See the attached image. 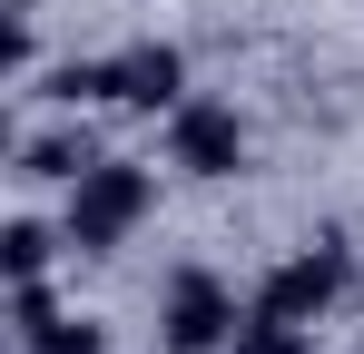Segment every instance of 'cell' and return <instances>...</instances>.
<instances>
[{
	"instance_id": "obj_10",
	"label": "cell",
	"mask_w": 364,
	"mask_h": 354,
	"mask_svg": "<svg viewBox=\"0 0 364 354\" xmlns=\"http://www.w3.org/2000/svg\"><path fill=\"white\" fill-rule=\"evenodd\" d=\"M305 335H315V325H286V315H256V325H237V354H305Z\"/></svg>"
},
{
	"instance_id": "obj_6",
	"label": "cell",
	"mask_w": 364,
	"mask_h": 354,
	"mask_svg": "<svg viewBox=\"0 0 364 354\" xmlns=\"http://www.w3.org/2000/svg\"><path fill=\"white\" fill-rule=\"evenodd\" d=\"M89 168H99L89 128H50V138H30V148H20V177H60V187H79Z\"/></svg>"
},
{
	"instance_id": "obj_3",
	"label": "cell",
	"mask_w": 364,
	"mask_h": 354,
	"mask_svg": "<svg viewBox=\"0 0 364 354\" xmlns=\"http://www.w3.org/2000/svg\"><path fill=\"white\" fill-rule=\"evenodd\" d=\"M158 325H168V354H217V345H237V295L207 266H187L168 286V305H158Z\"/></svg>"
},
{
	"instance_id": "obj_8",
	"label": "cell",
	"mask_w": 364,
	"mask_h": 354,
	"mask_svg": "<svg viewBox=\"0 0 364 354\" xmlns=\"http://www.w3.org/2000/svg\"><path fill=\"white\" fill-rule=\"evenodd\" d=\"M0 266H10V286L40 276V266H50V227H40V217H10V227H0Z\"/></svg>"
},
{
	"instance_id": "obj_4",
	"label": "cell",
	"mask_w": 364,
	"mask_h": 354,
	"mask_svg": "<svg viewBox=\"0 0 364 354\" xmlns=\"http://www.w3.org/2000/svg\"><path fill=\"white\" fill-rule=\"evenodd\" d=\"M168 158H178L187 177H237V168H246L237 109H217V99H178V109H168Z\"/></svg>"
},
{
	"instance_id": "obj_5",
	"label": "cell",
	"mask_w": 364,
	"mask_h": 354,
	"mask_svg": "<svg viewBox=\"0 0 364 354\" xmlns=\"http://www.w3.org/2000/svg\"><path fill=\"white\" fill-rule=\"evenodd\" d=\"M178 99H187V59L168 50V40H138V50L119 59V109L158 118V109H178Z\"/></svg>"
},
{
	"instance_id": "obj_9",
	"label": "cell",
	"mask_w": 364,
	"mask_h": 354,
	"mask_svg": "<svg viewBox=\"0 0 364 354\" xmlns=\"http://www.w3.org/2000/svg\"><path fill=\"white\" fill-rule=\"evenodd\" d=\"M50 325H60V305H50V286H40V276H20V286H10V335H20V345H40Z\"/></svg>"
},
{
	"instance_id": "obj_1",
	"label": "cell",
	"mask_w": 364,
	"mask_h": 354,
	"mask_svg": "<svg viewBox=\"0 0 364 354\" xmlns=\"http://www.w3.org/2000/svg\"><path fill=\"white\" fill-rule=\"evenodd\" d=\"M148 197H158V187H148L138 158H99V168L69 187V246H79V256H109V246L148 217Z\"/></svg>"
},
{
	"instance_id": "obj_2",
	"label": "cell",
	"mask_w": 364,
	"mask_h": 354,
	"mask_svg": "<svg viewBox=\"0 0 364 354\" xmlns=\"http://www.w3.org/2000/svg\"><path fill=\"white\" fill-rule=\"evenodd\" d=\"M345 276H355V256H345V236H315L305 256H286L276 276H266V295H256V315H286V325H315L335 295H345Z\"/></svg>"
},
{
	"instance_id": "obj_7",
	"label": "cell",
	"mask_w": 364,
	"mask_h": 354,
	"mask_svg": "<svg viewBox=\"0 0 364 354\" xmlns=\"http://www.w3.org/2000/svg\"><path fill=\"white\" fill-rule=\"evenodd\" d=\"M40 99H60V109H89V99H119V59H69L40 79Z\"/></svg>"
},
{
	"instance_id": "obj_11",
	"label": "cell",
	"mask_w": 364,
	"mask_h": 354,
	"mask_svg": "<svg viewBox=\"0 0 364 354\" xmlns=\"http://www.w3.org/2000/svg\"><path fill=\"white\" fill-rule=\"evenodd\" d=\"M20 354H109V335H99V325H79V315H60L40 345H20Z\"/></svg>"
}]
</instances>
